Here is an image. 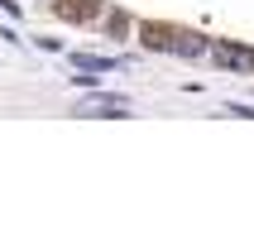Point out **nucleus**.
<instances>
[{
	"mask_svg": "<svg viewBox=\"0 0 254 240\" xmlns=\"http://www.w3.org/2000/svg\"><path fill=\"white\" fill-rule=\"evenodd\" d=\"M139 43L154 48V53H183V58H201L206 53V39L192 34V29H168V24H139Z\"/></svg>",
	"mask_w": 254,
	"mask_h": 240,
	"instance_id": "obj_1",
	"label": "nucleus"
},
{
	"mask_svg": "<svg viewBox=\"0 0 254 240\" xmlns=\"http://www.w3.org/2000/svg\"><path fill=\"white\" fill-rule=\"evenodd\" d=\"M77 115H106V120H125L129 115V96H115V91H91V96H82L77 106H72Z\"/></svg>",
	"mask_w": 254,
	"mask_h": 240,
	"instance_id": "obj_2",
	"label": "nucleus"
},
{
	"mask_svg": "<svg viewBox=\"0 0 254 240\" xmlns=\"http://www.w3.org/2000/svg\"><path fill=\"white\" fill-rule=\"evenodd\" d=\"M206 53H211L221 68H230V72H254V48H245V43L216 39V43H206Z\"/></svg>",
	"mask_w": 254,
	"mask_h": 240,
	"instance_id": "obj_3",
	"label": "nucleus"
},
{
	"mask_svg": "<svg viewBox=\"0 0 254 240\" xmlns=\"http://www.w3.org/2000/svg\"><path fill=\"white\" fill-rule=\"evenodd\" d=\"M72 63L86 72H115L120 68V58H101V53H72Z\"/></svg>",
	"mask_w": 254,
	"mask_h": 240,
	"instance_id": "obj_4",
	"label": "nucleus"
},
{
	"mask_svg": "<svg viewBox=\"0 0 254 240\" xmlns=\"http://www.w3.org/2000/svg\"><path fill=\"white\" fill-rule=\"evenodd\" d=\"M230 115H240V120H254V106H240V101H235V106H226Z\"/></svg>",
	"mask_w": 254,
	"mask_h": 240,
	"instance_id": "obj_5",
	"label": "nucleus"
}]
</instances>
